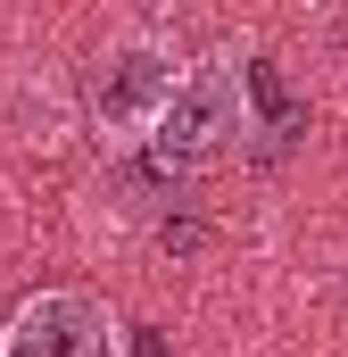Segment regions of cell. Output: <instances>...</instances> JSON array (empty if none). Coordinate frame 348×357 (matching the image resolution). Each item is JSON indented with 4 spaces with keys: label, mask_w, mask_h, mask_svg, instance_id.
Listing matches in <instances>:
<instances>
[{
    "label": "cell",
    "mask_w": 348,
    "mask_h": 357,
    "mask_svg": "<svg viewBox=\"0 0 348 357\" xmlns=\"http://www.w3.org/2000/svg\"><path fill=\"white\" fill-rule=\"evenodd\" d=\"M0 357H125V333L91 291H33L0 324Z\"/></svg>",
    "instance_id": "cell-3"
},
{
    "label": "cell",
    "mask_w": 348,
    "mask_h": 357,
    "mask_svg": "<svg viewBox=\"0 0 348 357\" xmlns=\"http://www.w3.org/2000/svg\"><path fill=\"white\" fill-rule=\"evenodd\" d=\"M241 133H249V67L199 59V67H182L174 100L158 108V125H150V158H158L166 175H199V167H216Z\"/></svg>",
    "instance_id": "cell-1"
},
{
    "label": "cell",
    "mask_w": 348,
    "mask_h": 357,
    "mask_svg": "<svg viewBox=\"0 0 348 357\" xmlns=\"http://www.w3.org/2000/svg\"><path fill=\"white\" fill-rule=\"evenodd\" d=\"M174 84H182V67H174L166 42H150V33L116 42L91 67V116H100V133L108 142H150V125H158V108L174 100Z\"/></svg>",
    "instance_id": "cell-2"
}]
</instances>
